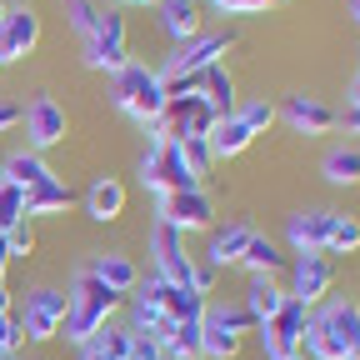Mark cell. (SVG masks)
<instances>
[{
	"mask_svg": "<svg viewBox=\"0 0 360 360\" xmlns=\"http://www.w3.org/2000/svg\"><path fill=\"white\" fill-rule=\"evenodd\" d=\"M240 265L250 270V281H255V276H265V281H276L281 270H285V250H281L276 240H270V236H260V231H255V240L245 245Z\"/></svg>",
	"mask_w": 360,
	"mask_h": 360,
	"instance_id": "obj_24",
	"label": "cell"
},
{
	"mask_svg": "<svg viewBox=\"0 0 360 360\" xmlns=\"http://www.w3.org/2000/svg\"><path fill=\"white\" fill-rule=\"evenodd\" d=\"M220 115L210 110V101L205 96H170V105H165V115L155 120V141H200V135H210V125H215Z\"/></svg>",
	"mask_w": 360,
	"mask_h": 360,
	"instance_id": "obj_8",
	"label": "cell"
},
{
	"mask_svg": "<svg viewBox=\"0 0 360 360\" xmlns=\"http://www.w3.org/2000/svg\"><path fill=\"white\" fill-rule=\"evenodd\" d=\"M85 270H90L101 285H110L115 295H135V285H141V265H135L125 250H101Z\"/></svg>",
	"mask_w": 360,
	"mask_h": 360,
	"instance_id": "obj_18",
	"label": "cell"
},
{
	"mask_svg": "<svg viewBox=\"0 0 360 360\" xmlns=\"http://www.w3.org/2000/svg\"><path fill=\"white\" fill-rule=\"evenodd\" d=\"M345 15H350V20L360 25V0H345Z\"/></svg>",
	"mask_w": 360,
	"mask_h": 360,
	"instance_id": "obj_44",
	"label": "cell"
},
{
	"mask_svg": "<svg viewBox=\"0 0 360 360\" xmlns=\"http://www.w3.org/2000/svg\"><path fill=\"white\" fill-rule=\"evenodd\" d=\"M11 360H45V355H11Z\"/></svg>",
	"mask_w": 360,
	"mask_h": 360,
	"instance_id": "obj_48",
	"label": "cell"
},
{
	"mask_svg": "<svg viewBox=\"0 0 360 360\" xmlns=\"http://www.w3.org/2000/svg\"><path fill=\"white\" fill-rule=\"evenodd\" d=\"M250 141H255V135L245 130V120H240V115H220V120L210 125V135H205V146H210V155H215V160H236V155H245V150H250Z\"/></svg>",
	"mask_w": 360,
	"mask_h": 360,
	"instance_id": "obj_21",
	"label": "cell"
},
{
	"mask_svg": "<svg viewBox=\"0 0 360 360\" xmlns=\"http://www.w3.org/2000/svg\"><path fill=\"white\" fill-rule=\"evenodd\" d=\"M6 310H11V290H6V285H0V315H6Z\"/></svg>",
	"mask_w": 360,
	"mask_h": 360,
	"instance_id": "obj_46",
	"label": "cell"
},
{
	"mask_svg": "<svg viewBox=\"0 0 360 360\" xmlns=\"http://www.w3.org/2000/svg\"><path fill=\"white\" fill-rule=\"evenodd\" d=\"M345 130H350V135H360V110H355V105L345 110Z\"/></svg>",
	"mask_w": 360,
	"mask_h": 360,
	"instance_id": "obj_42",
	"label": "cell"
},
{
	"mask_svg": "<svg viewBox=\"0 0 360 360\" xmlns=\"http://www.w3.org/2000/svg\"><path fill=\"white\" fill-rule=\"evenodd\" d=\"M85 65L90 70H105V75H115V70L130 65V25H125L120 11H101L96 30L85 35Z\"/></svg>",
	"mask_w": 360,
	"mask_h": 360,
	"instance_id": "obj_5",
	"label": "cell"
},
{
	"mask_svg": "<svg viewBox=\"0 0 360 360\" xmlns=\"http://www.w3.org/2000/svg\"><path fill=\"white\" fill-rule=\"evenodd\" d=\"M65 210H70V186H65V180H45V186L25 191V220L65 215Z\"/></svg>",
	"mask_w": 360,
	"mask_h": 360,
	"instance_id": "obj_26",
	"label": "cell"
},
{
	"mask_svg": "<svg viewBox=\"0 0 360 360\" xmlns=\"http://www.w3.org/2000/svg\"><path fill=\"white\" fill-rule=\"evenodd\" d=\"M6 245H11L15 260L30 255V250H35V225H30V220H15V225H11V236H6Z\"/></svg>",
	"mask_w": 360,
	"mask_h": 360,
	"instance_id": "obj_38",
	"label": "cell"
},
{
	"mask_svg": "<svg viewBox=\"0 0 360 360\" xmlns=\"http://www.w3.org/2000/svg\"><path fill=\"white\" fill-rule=\"evenodd\" d=\"M15 125H20V105L0 96V135H6V130H15Z\"/></svg>",
	"mask_w": 360,
	"mask_h": 360,
	"instance_id": "obj_40",
	"label": "cell"
},
{
	"mask_svg": "<svg viewBox=\"0 0 360 360\" xmlns=\"http://www.w3.org/2000/svg\"><path fill=\"white\" fill-rule=\"evenodd\" d=\"M155 11H160L155 20L170 45H186L191 35H200V0H160Z\"/></svg>",
	"mask_w": 360,
	"mask_h": 360,
	"instance_id": "obj_19",
	"label": "cell"
},
{
	"mask_svg": "<svg viewBox=\"0 0 360 360\" xmlns=\"http://www.w3.org/2000/svg\"><path fill=\"white\" fill-rule=\"evenodd\" d=\"M141 186L155 191V195H175V191H195V175L186 170V160H180V146L175 141H155L141 155Z\"/></svg>",
	"mask_w": 360,
	"mask_h": 360,
	"instance_id": "obj_6",
	"label": "cell"
},
{
	"mask_svg": "<svg viewBox=\"0 0 360 360\" xmlns=\"http://www.w3.org/2000/svg\"><path fill=\"white\" fill-rule=\"evenodd\" d=\"M125 6H160V0H125Z\"/></svg>",
	"mask_w": 360,
	"mask_h": 360,
	"instance_id": "obj_47",
	"label": "cell"
},
{
	"mask_svg": "<svg viewBox=\"0 0 360 360\" xmlns=\"http://www.w3.org/2000/svg\"><path fill=\"white\" fill-rule=\"evenodd\" d=\"M6 11H11V6H6V0H0V20H6Z\"/></svg>",
	"mask_w": 360,
	"mask_h": 360,
	"instance_id": "obj_49",
	"label": "cell"
},
{
	"mask_svg": "<svg viewBox=\"0 0 360 360\" xmlns=\"http://www.w3.org/2000/svg\"><path fill=\"white\" fill-rule=\"evenodd\" d=\"M85 215L101 220V225H110V220L125 215V186L115 175H96V186L85 191Z\"/></svg>",
	"mask_w": 360,
	"mask_h": 360,
	"instance_id": "obj_22",
	"label": "cell"
},
{
	"mask_svg": "<svg viewBox=\"0 0 360 360\" xmlns=\"http://www.w3.org/2000/svg\"><path fill=\"white\" fill-rule=\"evenodd\" d=\"M0 180H11L15 191H35V186H45V180H56V170L45 165V155H35V150H11L6 160H0Z\"/></svg>",
	"mask_w": 360,
	"mask_h": 360,
	"instance_id": "obj_20",
	"label": "cell"
},
{
	"mask_svg": "<svg viewBox=\"0 0 360 360\" xmlns=\"http://www.w3.org/2000/svg\"><path fill=\"white\" fill-rule=\"evenodd\" d=\"M80 360H105V355H101L96 345H80Z\"/></svg>",
	"mask_w": 360,
	"mask_h": 360,
	"instance_id": "obj_43",
	"label": "cell"
},
{
	"mask_svg": "<svg viewBox=\"0 0 360 360\" xmlns=\"http://www.w3.org/2000/svg\"><path fill=\"white\" fill-rule=\"evenodd\" d=\"M205 326H215V330H225V335H250L255 330V315L240 305V300H205V315H200Z\"/></svg>",
	"mask_w": 360,
	"mask_h": 360,
	"instance_id": "obj_23",
	"label": "cell"
},
{
	"mask_svg": "<svg viewBox=\"0 0 360 360\" xmlns=\"http://www.w3.org/2000/svg\"><path fill=\"white\" fill-rule=\"evenodd\" d=\"M125 310V295H115L110 285H101L90 270H75V281L65 290V340L70 345H90L115 315Z\"/></svg>",
	"mask_w": 360,
	"mask_h": 360,
	"instance_id": "obj_2",
	"label": "cell"
},
{
	"mask_svg": "<svg viewBox=\"0 0 360 360\" xmlns=\"http://www.w3.org/2000/svg\"><path fill=\"white\" fill-rule=\"evenodd\" d=\"M90 345H96L105 360H130V345H135V335H130V326H115V321H110V326H105L96 340H90Z\"/></svg>",
	"mask_w": 360,
	"mask_h": 360,
	"instance_id": "obj_32",
	"label": "cell"
},
{
	"mask_svg": "<svg viewBox=\"0 0 360 360\" xmlns=\"http://www.w3.org/2000/svg\"><path fill=\"white\" fill-rule=\"evenodd\" d=\"M110 101H115L130 120H141V125H150V130H155V120H160V115H165V105H170L160 75H155V70H146L141 60H130L125 70H115Z\"/></svg>",
	"mask_w": 360,
	"mask_h": 360,
	"instance_id": "obj_3",
	"label": "cell"
},
{
	"mask_svg": "<svg viewBox=\"0 0 360 360\" xmlns=\"http://www.w3.org/2000/svg\"><path fill=\"white\" fill-rule=\"evenodd\" d=\"M200 96L210 101V110L215 115H236V75L225 70V65H210L205 70V90Z\"/></svg>",
	"mask_w": 360,
	"mask_h": 360,
	"instance_id": "obj_29",
	"label": "cell"
},
{
	"mask_svg": "<svg viewBox=\"0 0 360 360\" xmlns=\"http://www.w3.org/2000/svg\"><path fill=\"white\" fill-rule=\"evenodd\" d=\"M155 220L175 225L180 236H186V231H210V225H215V200L205 195V186L175 191V195H155Z\"/></svg>",
	"mask_w": 360,
	"mask_h": 360,
	"instance_id": "obj_12",
	"label": "cell"
},
{
	"mask_svg": "<svg viewBox=\"0 0 360 360\" xmlns=\"http://www.w3.org/2000/svg\"><path fill=\"white\" fill-rule=\"evenodd\" d=\"M255 240V225L250 220H231V225H210V250H205V260L215 265V270H225V265H240V255H245V245Z\"/></svg>",
	"mask_w": 360,
	"mask_h": 360,
	"instance_id": "obj_17",
	"label": "cell"
},
{
	"mask_svg": "<svg viewBox=\"0 0 360 360\" xmlns=\"http://www.w3.org/2000/svg\"><path fill=\"white\" fill-rule=\"evenodd\" d=\"M15 220H25V191H15L11 180H0V236H11Z\"/></svg>",
	"mask_w": 360,
	"mask_h": 360,
	"instance_id": "obj_34",
	"label": "cell"
},
{
	"mask_svg": "<svg viewBox=\"0 0 360 360\" xmlns=\"http://www.w3.org/2000/svg\"><path fill=\"white\" fill-rule=\"evenodd\" d=\"M160 355H165V360H200V321L170 326L165 340H160Z\"/></svg>",
	"mask_w": 360,
	"mask_h": 360,
	"instance_id": "obj_28",
	"label": "cell"
},
{
	"mask_svg": "<svg viewBox=\"0 0 360 360\" xmlns=\"http://www.w3.org/2000/svg\"><path fill=\"white\" fill-rule=\"evenodd\" d=\"M355 250H360V215L335 210V220H330V240H326V255H355Z\"/></svg>",
	"mask_w": 360,
	"mask_h": 360,
	"instance_id": "obj_30",
	"label": "cell"
},
{
	"mask_svg": "<svg viewBox=\"0 0 360 360\" xmlns=\"http://www.w3.org/2000/svg\"><path fill=\"white\" fill-rule=\"evenodd\" d=\"M146 245H150V255H155V276L170 281V285H186V290H191V265H195V255L186 250V236H180L175 225L155 220L150 236H146Z\"/></svg>",
	"mask_w": 360,
	"mask_h": 360,
	"instance_id": "obj_10",
	"label": "cell"
},
{
	"mask_svg": "<svg viewBox=\"0 0 360 360\" xmlns=\"http://www.w3.org/2000/svg\"><path fill=\"white\" fill-rule=\"evenodd\" d=\"M281 115H285V125H290L295 135H330V130L340 125V115H335L321 96H290V101L281 105Z\"/></svg>",
	"mask_w": 360,
	"mask_h": 360,
	"instance_id": "obj_16",
	"label": "cell"
},
{
	"mask_svg": "<svg viewBox=\"0 0 360 360\" xmlns=\"http://www.w3.org/2000/svg\"><path fill=\"white\" fill-rule=\"evenodd\" d=\"M330 220H335V210H295L290 215V225H285V240H290V250L295 255H326V240H330Z\"/></svg>",
	"mask_w": 360,
	"mask_h": 360,
	"instance_id": "obj_15",
	"label": "cell"
},
{
	"mask_svg": "<svg viewBox=\"0 0 360 360\" xmlns=\"http://www.w3.org/2000/svg\"><path fill=\"white\" fill-rule=\"evenodd\" d=\"M0 360H11V355H6V350H0Z\"/></svg>",
	"mask_w": 360,
	"mask_h": 360,
	"instance_id": "obj_50",
	"label": "cell"
},
{
	"mask_svg": "<svg viewBox=\"0 0 360 360\" xmlns=\"http://www.w3.org/2000/svg\"><path fill=\"white\" fill-rule=\"evenodd\" d=\"M35 45H40V15L30 6H11L6 20H0V65L35 56Z\"/></svg>",
	"mask_w": 360,
	"mask_h": 360,
	"instance_id": "obj_14",
	"label": "cell"
},
{
	"mask_svg": "<svg viewBox=\"0 0 360 360\" xmlns=\"http://www.w3.org/2000/svg\"><path fill=\"white\" fill-rule=\"evenodd\" d=\"M330 285H335V265L326 260V255H295L290 260V300H300L305 310L310 305H321L326 295H330Z\"/></svg>",
	"mask_w": 360,
	"mask_h": 360,
	"instance_id": "obj_13",
	"label": "cell"
},
{
	"mask_svg": "<svg viewBox=\"0 0 360 360\" xmlns=\"http://www.w3.org/2000/svg\"><path fill=\"white\" fill-rule=\"evenodd\" d=\"M210 6H215L220 15H260V11L276 6V0H210Z\"/></svg>",
	"mask_w": 360,
	"mask_h": 360,
	"instance_id": "obj_39",
	"label": "cell"
},
{
	"mask_svg": "<svg viewBox=\"0 0 360 360\" xmlns=\"http://www.w3.org/2000/svg\"><path fill=\"white\" fill-rule=\"evenodd\" d=\"M11 260H15V255H11V245H6V236H0V285H6V270H11Z\"/></svg>",
	"mask_w": 360,
	"mask_h": 360,
	"instance_id": "obj_41",
	"label": "cell"
},
{
	"mask_svg": "<svg viewBox=\"0 0 360 360\" xmlns=\"http://www.w3.org/2000/svg\"><path fill=\"white\" fill-rule=\"evenodd\" d=\"M180 160H186V170L195 175V186H205V175L215 170V155L205 146V135H200V141H180Z\"/></svg>",
	"mask_w": 360,
	"mask_h": 360,
	"instance_id": "obj_33",
	"label": "cell"
},
{
	"mask_svg": "<svg viewBox=\"0 0 360 360\" xmlns=\"http://www.w3.org/2000/svg\"><path fill=\"white\" fill-rule=\"evenodd\" d=\"M240 305H245V310L255 315V326H265L270 315H276V310L285 305V285H276V281H265V276H255V281L245 285Z\"/></svg>",
	"mask_w": 360,
	"mask_h": 360,
	"instance_id": "obj_27",
	"label": "cell"
},
{
	"mask_svg": "<svg viewBox=\"0 0 360 360\" xmlns=\"http://www.w3.org/2000/svg\"><path fill=\"white\" fill-rule=\"evenodd\" d=\"M60 326H65V290H56V285H35V290L25 295V310H20V330H25V340L45 345V340L60 335Z\"/></svg>",
	"mask_w": 360,
	"mask_h": 360,
	"instance_id": "obj_11",
	"label": "cell"
},
{
	"mask_svg": "<svg viewBox=\"0 0 360 360\" xmlns=\"http://www.w3.org/2000/svg\"><path fill=\"white\" fill-rule=\"evenodd\" d=\"M215 285H220V270H215L210 260H195V265H191V295L210 300V295H215Z\"/></svg>",
	"mask_w": 360,
	"mask_h": 360,
	"instance_id": "obj_36",
	"label": "cell"
},
{
	"mask_svg": "<svg viewBox=\"0 0 360 360\" xmlns=\"http://www.w3.org/2000/svg\"><path fill=\"white\" fill-rule=\"evenodd\" d=\"M321 175L330 180V186H360V141L330 146L326 160H321Z\"/></svg>",
	"mask_w": 360,
	"mask_h": 360,
	"instance_id": "obj_25",
	"label": "cell"
},
{
	"mask_svg": "<svg viewBox=\"0 0 360 360\" xmlns=\"http://www.w3.org/2000/svg\"><path fill=\"white\" fill-rule=\"evenodd\" d=\"M20 125H25V141H30L35 155L51 150V146H60L65 135H70V115H65V105L56 96H30L20 105Z\"/></svg>",
	"mask_w": 360,
	"mask_h": 360,
	"instance_id": "obj_9",
	"label": "cell"
},
{
	"mask_svg": "<svg viewBox=\"0 0 360 360\" xmlns=\"http://www.w3.org/2000/svg\"><path fill=\"white\" fill-rule=\"evenodd\" d=\"M305 321H310V310L300 300L285 295V305L270 315L265 326H255V340L265 350V360H300V340H305Z\"/></svg>",
	"mask_w": 360,
	"mask_h": 360,
	"instance_id": "obj_7",
	"label": "cell"
},
{
	"mask_svg": "<svg viewBox=\"0 0 360 360\" xmlns=\"http://www.w3.org/2000/svg\"><path fill=\"white\" fill-rule=\"evenodd\" d=\"M300 360H305V355H300Z\"/></svg>",
	"mask_w": 360,
	"mask_h": 360,
	"instance_id": "obj_51",
	"label": "cell"
},
{
	"mask_svg": "<svg viewBox=\"0 0 360 360\" xmlns=\"http://www.w3.org/2000/svg\"><path fill=\"white\" fill-rule=\"evenodd\" d=\"M350 105H355V110H360V75H355V80H350Z\"/></svg>",
	"mask_w": 360,
	"mask_h": 360,
	"instance_id": "obj_45",
	"label": "cell"
},
{
	"mask_svg": "<svg viewBox=\"0 0 360 360\" xmlns=\"http://www.w3.org/2000/svg\"><path fill=\"white\" fill-rule=\"evenodd\" d=\"M65 20H70L75 35H90L96 20H101V6H96V0H65Z\"/></svg>",
	"mask_w": 360,
	"mask_h": 360,
	"instance_id": "obj_35",
	"label": "cell"
},
{
	"mask_svg": "<svg viewBox=\"0 0 360 360\" xmlns=\"http://www.w3.org/2000/svg\"><path fill=\"white\" fill-rule=\"evenodd\" d=\"M20 345H25L20 315H15V310H6V315H0V350H6V355H20Z\"/></svg>",
	"mask_w": 360,
	"mask_h": 360,
	"instance_id": "obj_37",
	"label": "cell"
},
{
	"mask_svg": "<svg viewBox=\"0 0 360 360\" xmlns=\"http://www.w3.org/2000/svg\"><path fill=\"white\" fill-rule=\"evenodd\" d=\"M236 115L245 120V130H250V135H265L270 125H276V120H281V110H276V105H270L265 96H250L245 105H236Z\"/></svg>",
	"mask_w": 360,
	"mask_h": 360,
	"instance_id": "obj_31",
	"label": "cell"
},
{
	"mask_svg": "<svg viewBox=\"0 0 360 360\" xmlns=\"http://www.w3.org/2000/svg\"><path fill=\"white\" fill-rule=\"evenodd\" d=\"M300 355L305 360H360V300L326 295L321 305H310Z\"/></svg>",
	"mask_w": 360,
	"mask_h": 360,
	"instance_id": "obj_1",
	"label": "cell"
},
{
	"mask_svg": "<svg viewBox=\"0 0 360 360\" xmlns=\"http://www.w3.org/2000/svg\"><path fill=\"white\" fill-rule=\"evenodd\" d=\"M236 45H240V30H236V25H225V30H200V35H191L186 45H175V51L165 56L160 75H195V70L225 65L220 56H231Z\"/></svg>",
	"mask_w": 360,
	"mask_h": 360,
	"instance_id": "obj_4",
	"label": "cell"
}]
</instances>
